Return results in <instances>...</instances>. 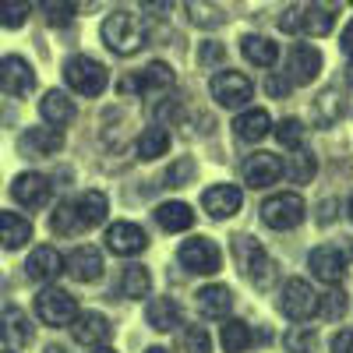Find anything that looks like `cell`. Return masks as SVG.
I'll list each match as a JSON object with an SVG mask.
<instances>
[{"mask_svg": "<svg viewBox=\"0 0 353 353\" xmlns=\"http://www.w3.org/2000/svg\"><path fill=\"white\" fill-rule=\"evenodd\" d=\"M233 261H237L241 276L251 286L265 290V286L276 283V261H272V254L265 251L254 237H244V233H241V237H233Z\"/></svg>", "mask_w": 353, "mask_h": 353, "instance_id": "6da1fadb", "label": "cell"}, {"mask_svg": "<svg viewBox=\"0 0 353 353\" xmlns=\"http://www.w3.org/2000/svg\"><path fill=\"white\" fill-rule=\"evenodd\" d=\"M103 43H106V50H113L117 57H131V53H138L141 46H145V39H149V32H145V25L134 18V14H128V11H117V14H110L106 21H103Z\"/></svg>", "mask_w": 353, "mask_h": 353, "instance_id": "7a4b0ae2", "label": "cell"}, {"mask_svg": "<svg viewBox=\"0 0 353 353\" xmlns=\"http://www.w3.org/2000/svg\"><path fill=\"white\" fill-rule=\"evenodd\" d=\"M64 81L71 85V92L92 99V96H99L103 88L110 85V71L96 61V57L78 53V57H71V61L64 64Z\"/></svg>", "mask_w": 353, "mask_h": 353, "instance_id": "3957f363", "label": "cell"}, {"mask_svg": "<svg viewBox=\"0 0 353 353\" xmlns=\"http://www.w3.org/2000/svg\"><path fill=\"white\" fill-rule=\"evenodd\" d=\"M261 219H265V226H272V230H297L307 219V205H304L301 194L279 191V194L261 201Z\"/></svg>", "mask_w": 353, "mask_h": 353, "instance_id": "277c9868", "label": "cell"}, {"mask_svg": "<svg viewBox=\"0 0 353 353\" xmlns=\"http://www.w3.org/2000/svg\"><path fill=\"white\" fill-rule=\"evenodd\" d=\"M36 314H39L43 325L61 329V325H71V321H74L78 301L71 297L68 290H61V286H46L39 297H36Z\"/></svg>", "mask_w": 353, "mask_h": 353, "instance_id": "5b68a950", "label": "cell"}, {"mask_svg": "<svg viewBox=\"0 0 353 353\" xmlns=\"http://www.w3.org/2000/svg\"><path fill=\"white\" fill-rule=\"evenodd\" d=\"M279 311L293 321H307L318 314V293L307 279H286L279 290Z\"/></svg>", "mask_w": 353, "mask_h": 353, "instance_id": "8992f818", "label": "cell"}, {"mask_svg": "<svg viewBox=\"0 0 353 353\" xmlns=\"http://www.w3.org/2000/svg\"><path fill=\"white\" fill-rule=\"evenodd\" d=\"M176 258H181V265H184L188 272H194V276H216L219 265H223V251H219L216 241H209V237H191V241H184Z\"/></svg>", "mask_w": 353, "mask_h": 353, "instance_id": "52a82bcc", "label": "cell"}, {"mask_svg": "<svg viewBox=\"0 0 353 353\" xmlns=\"http://www.w3.org/2000/svg\"><path fill=\"white\" fill-rule=\"evenodd\" d=\"M251 96H254V85H251V78L241 74V71H230V68H226V71H219V74L212 78V99H216L219 106H226V110L248 106Z\"/></svg>", "mask_w": 353, "mask_h": 353, "instance_id": "ba28073f", "label": "cell"}, {"mask_svg": "<svg viewBox=\"0 0 353 353\" xmlns=\"http://www.w3.org/2000/svg\"><path fill=\"white\" fill-rule=\"evenodd\" d=\"M346 265H350V251H339V244H321V248H314L311 258H307L311 276L321 279V283H329V286L343 279Z\"/></svg>", "mask_w": 353, "mask_h": 353, "instance_id": "9c48e42d", "label": "cell"}, {"mask_svg": "<svg viewBox=\"0 0 353 353\" xmlns=\"http://www.w3.org/2000/svg\"><path fill=\"white\" fill-rule=\"evenodd\" d=\"M321 50L318 46H311V43H297L290 50V57H286V78L293 81V85H311L318 74H321Z\"/></svg>", "mask_w": 353, "mask_h": 353, "instance_id": "30bf717a", "label": "cell"}, {"mask_svg": "<svg viewBox=\"0 0 353 353\" xmlns=\"http://www.w3.org/2000/svg\"><path fill=\"white\" fill-rule=\"evenodd\" d=\"M64 149V134L61 128H28L18 138V152L28 159H50Z\"/></svg>", "mask_w": 353, "mask_h": 353, "instance_id": "8fae6325", "label": "cell"}, {"mask_svg": "<svg viewBox=\"0 0 353 353\" xmlns=\"http://www.w3.org/2000/svg\"><path fill=\"white\" fill-rule=\"evenodd\" d=\"M241 173H244V184H248V188H254V191L272 188V184L279 181V176H283V159H279V156H272V152H254V156H248V159H244Z\"/></svg>", "mask_w": 353, "mask_h": 353, "instance_id": "7c38bea8", "label": "cell"}, {"mask_svg": "<svg viewBox=\"0 0 353 353\" xmlns=\"http://www.w3.org/2000/svg\"><path fill=\"white\" fill-rule=\"evenodd\" d=\"M0 88H4L8 96H28L36 88V71L32 64L25 61V57H4L0 61Z\"/></svg>", "mask_w": 353, "mask_h": 353, "instance_id": "4fadbf2b", "label": "cell"}, {"mask_svg": "<svg viewBox=\"0 0 353 353\" xmlns=\"http://www.w3.org/2000/svg\"><path fill=\"white\" fill-rule=\"evenodd\" d=\"M106 248L121 258H131V254H141L149 248V233H145L138 223H113L106 230Z\"/></svg>", "mask_w": 353, "mask_h": 353, "instance_id": "5bb4252c", "label": "cell"}, {"mask_svg": "<svg viewBox=\"0 0 353 353\" xmlns=\"http://www.w3.org/2000/svg\"><path fill=\"white\" fill-rule=\"evenodd\" d=\"M53 194V184L46 181L43 173H18L14 184H11V198L25 209H43Z\"/></svg>", "mask_w": 353, "mask_h": 353, "instance_id": "9a60e30c", "label": "cell"}, {"mask_svg": "<svg viewBox=\"0 0 353 353\" xmlns=\"http://www.w3.org/2000/svg\"><path fill=\"white\" fill-rule=\"evenodd\" d=\"M241 188H233V184H212L209 191L201 194V209L209 212L212 219H230V216H237L241 212Z\"/></svg>", "mask_w": 353, "mask_h": 353, "instance_id": "2e32d148", "label": "cell"}, {"mask_svg": "<svg viewBox=\"0 0 353 353\" xmlns=\"http://www.w3.org/2000/svg\"><path fill=\"white\" fill-rule=\"evenodd\" d=\"M103 254L96 251V248H74L68 258H64V272L74 279V283H96L99 276H103Z\"/></svg>", "mask_w": 353, "mask_h": 353, "instance_id": "e0dca14e", "label": "cell"}, {"mask_svg": "<svg viewBox=\"0 0 353 353\" xmlns=\"http://www.w3.org/2000/svg\"><path fill=\"white\" fill-rule=\"evenodd\" d=\"M0 339H4L8 346L21 350L36 339V325L32 318H28L21 307H4V314H0Z\"/></svg>", "mask_w": 353, "mask_h": 353, "instance_id": "ac0fdd59", "label": "cell"}, {"mask_svg": "<svg viewBox=\"0 0 353 353\" xmlns=\"http://www.w3.org/2000/svg\"><path fill=\"white\" fill-rule=\"evenodd\" d=\"M336 18H339V0H311V4L304 8L301 32L321 39V36H329L332 28H336Z\"/></svg>", "mask_w": 353, "mask_h": 353, "instance_id": "d6986e66", "label": "cell"}, {"mask_svg": "<svg viewBox=\"0 0 353 353\" xmlns=\"http://www.w3.org/2000/svg\"><path fill=\"white\" fill-rule=\"evenodd\" d=\"M71 336L78 346H99L110 339V321L99 311H78L71 321Z\"/></svg>", "mask_w": 353, "mask_h": 353, "instance_id": "ffe728a7", "label": "cell"}, {"mask_svg": "<svg viewBox=\"0 0 353 353\" xmlns=\"http://www.w3.org/2000/svg\"><path fill=\"white\" fill-rule=\"evenodd\" d=\"M61 272H64V254L57 248H46V244L36 248L32 254H28V261H25V276L36 279V283H53Z\"/></svg>", "mask_w": 353, "mask_h": 353, "instance_id": "44dd1931", "label": "cell"}, {"mask_svg": "<svg viewBox=\"0 0 353 353\" xmlns=\"http://www.w3.org/2000/svg\"><path fill=\"white\" fill-rule=\"evenodd\" d=\"M71 205H74V216H78V226L81 230L99 226L106 219V212H110V201H106L103 191H81Z\"/></svg>", "mask_w": 353, "mask_h": 353, "instance_id": "7402d4cb", "label": "cell"}, {"mask_svg": "<svg viewBox=\"0 0 353 353\" xmlns=\"http://www.w3.org/2000/svg\"><path fill=\"white\" fill-rule=\"evenodd\" d=\"M198 311L205 318H226L233 311V290L223 286V283H212V286H201L198 290Z\"/></svg>", "mask_w": 353, "mask_h": 353, "instance_id": "603a6c76", "label": "cell"}, {"mask_svg": "<svg viewBox=\"0 0 353 353\" xmlns=\"http://www.w3.org/2000/svg\"><path fill=\"white\" fill-rule=\"evenodd\" d=\"M233 131H237L241 141H261L265 134L272 131V117H269V110L251 106V110H244L237 121H233Z\"/></svg>", "mask_w": 353, "mask_h": 353, "instance_id": "cb8c5ba5", "label": "cell"}, {"mask_svg": "<svg viewBox=\"0 0 353 353\" xmlns=\"http://www.w3.org/2000/svg\"><path fill=\"white\" fill-rule=\"evenodd\" d=\"M32 241V223L18 212H0V248L18 251Z\"/></svg>", "mask_w": 353, "mask_h": 353, "instance_id": "d4e9b609", "label": "cell"}, {"mask_svg": "<svg viewBox=\"0 0 353 353\" xmlns=\"http://www.w3.org/2000/svg\"><path fill=\"white\" fill-rule=\"evenodd\" d=\"M39 113L50 128H68L74 121V103L68 99V92H57L53 88V92H46L39 99Z\"/></svg>", "mask_w": 353, "mask_h": 353, "instance_id": "484cf974", "label": "cell"}, {"mask_svg": "<svg viewBox=\"0 0 353 353\" xmlns=\"http://www.w3.org/2000/svg\"><path fill=\"white\" fill-rule=\"evenodd\" d=\"M241 53L254 68H272L279 61V43H272L269 36H244L241 39Z\"/></svg>", "mask_w": 353, "mask_h": 353, "instance_id": "4316f807", "label": "cell"}, {"mask_svg": "<svg viewBox=\"0 0 353 353\" xmlns=\"http://www.w3.org/2000/svg\"><path fill=\"white\" fill-rule=\"evenodd\" d=\"M145 318H149V325L156 332H170L181 325V307H176L173 297H152L149 307H145Z\"/></svg>", "mask_w": 353, "mask_h": 353, "instance_id": "83f0119b", "label": "cell"}, {"mask_svg": "<svg viewBox=\"0 0 353 353\" xmlns=\"http://www.w3.org/2000/svg\"><path fill=\"white\" fill-rule=\"evenodd\" d=\"M170 85H173V68L163 64V61H152L134 81H124L128 92L131 88H138V92H159V88H170Z\"/></svg>", "mask_w": 353, "mask_h": 353, "instance_id": "f1b7e54d", "label": "cell"}, {"mask_svg": "<svg viewBox=\"0 0 353 353\" xmlns=\"http://www.w3.org/2000/svg\"><path fill=\"white\" fill-rule=\"evenodd\" d=\"M343 113H346V103H343L339 88H325V92H318V99H314V124L332 128V124L343 121Z\"/></svg>", "mask_w": 353, "mask_h": 353, "instance_id": "f546056e", "label": "cell"}, {"mask_svg": "<svg viewBox=\"0 0 353 353\" xmlns=\"http://www.w3.org/2000/svg\"><path fill=\"white\" fill-rule=\"evenodd\" d=\"M156 223L166 230V233H181V230H191L194 223V212L188 201H166L156 209Z\"/></svg>", "mask_w": 353, "mask_h": 353, "instance_id": "4dcf8cb0", "label": "cell"}, {"mask_svg": "<svg viewBox=\"0 0 353 353\" xmlns=\"http://www.w3.org/2000/svg\"><path fill=\"white\" fill-rule=\"evenodd\" d=\"M184 11H188V21L198 28H219L226 21V11L219 4H212V0H188Z\"/></svg>", "mask_w": 353, "mask_h": 353, "instance_id": "1f68e13d", "label": "cell"}, {"mask_svg": "<svg viewBox=\"0 0 353 353\" xmlns=\"http://www.w3.org/2000/svg\"><path fill=\"white\" fill-rule=\"evenodd\" d=\"M283 173L290 176L293 184H311V176L318 173V159L301 145V149H293V156L283 163Z\"/></svg>", "mask_w": 353, "mask_h": 353, "instance_id": "d6a6232c", "label": "cell"}, {"mask_svg": "<svg viewBox=\"0 0 353 353\" xmlns=\"http://www.w3.org/2000/svg\"><path fill=\"white\" fill-rule=\"evenodd\" d=\"M226 325L219 329V339H223V350L226 353H244L251 343H254V336H251V329H248V321H241V318H223Z\"/></svg>", "mask_w": 353, "mask_h": 353, "instance_id": "836d02e7", "label": "cell"}, {"mask_svg": "<svg viewBox=\"0 0 353 353\" xmlns=\"http://www.w3.org/2000/svg\"><path fill=\"white\" fill-rule=\"evenodd\" d=\"M149 290H152V276L145 265H128L124 269V279H121V293L128 301H141V297H149Z\"/></svg>", "mask_w": 353, "mask_h": 353, "instance_id": "e575fe53", "label": "cell"}, {"mask_svg": "<svg viewBox=\"0 0 353 353\" xmlns=\"http://www.w3.org/2000/svg\"><path fill=\"white\" fill-rule=\"evenodd\" d=\"M39 14H43L46 25L64 28V25H71L74 14H78V0H39Z\"/></svg>", "mask_w": 353, "mask_h": 353, "instance_id": "d590c367", "label": "cell"}, {"mask_svg": "<svg viewBox=\"0 0 353 353\" xmlns=\"http://www.w3.org/2000/svg\"><path fill=\"white\" fill-rule=\"evenodd\" d=\"M166 149H170V131L166 128L141 131V138H138V156L141 159H159V156H166Z\"/></svg>", "mask_w": 353, "mask_h": 353, "instance_id": "8d00e7d4", "label": "cell"}, {"mask_svg": "<svg viewBox=\"0 0 353 353\" xmlns=\"http://www.w3.org/2000/svg\"><path fill=\"white\" fill-rule=\"evenodd\" d=\"M32 14V0H0V28H21Z\"/></svg>", "mask_w": 353, "mask_h": 353, "instance_id": "74e56055", "label": "cell"}, {"mask_svg": "<svg viewBox=\"0 0 353 353\" xmlns=\"http://www.w3.org/2000/svg\"><path fill=\"white\" fill-rule=\"evenodd\" d=\"M346 307H350V301H346V293H343L336 283H332V290L318 293V314H321V318L336 321V318H343V314H346Z\"/></svg>", "mask_w": 353, "mask_h": 353, "instance_id": "f35d334b", "label": "cell"}, {"mask_svg": "<svg viewBox=\"0 0 353 353\" xmlns=\"http://www.w3.org/2000/svg\"><path fill=\"white\" fill-rule=\"evenodd\" d=\"M50 230L61 233V237H71V233H78V216H74V205L71 201H61L57 209L50 212Z\"/></svg>", "mask_w": 353, "mask_h": 353, "instance_id": "ab89813d", "label": "cell"}, {"mask_svg": "<svg viewBox=\"0 0 353 353\" xmlns=\"http://www.w3.org/2000/svg\"><path fill=\"white\" fill-rule=\"evenodd\" d=\"M283 346H286L290 353H314V350H318V336H314L311 325H297V329H290V332L283 336Z\"/></svg>", "mask_w": 353, "mask_h": 353, "instance_id": "60d3db41", "label": "cell"}, {"mask_svg": "<svg viewBox=\"0 0 353 353\" xmlns=\"http://www.w3.org/2000/svg\"><path fill=\"white\" fill-rule=\"evenodd\" d=\"M194 173H198V163H194L191 156H181L176 163H170V170H166L163 181H166L170 188H188V184L194 181Z\"/></svg>", "mask_w": 353, "mask_h": 353, "instance_id": "b9f144b4", "label": "cell"}, {"mask_svg": "<svg viewBox=\"0 0 353 353\" xmlns=\"http://www.w3.org/2000/svg\"><path fill=\"white\" fill-rule=\"evenodd\" d=\"M276 138L283 149H301L304 145V124L297 121V117H286V121L276 128Z\"/></svg>", "mask_w": 353, "mask_h": 353, "instance_id": "7bdbcfd3", "label": "cell"}, {"mask_svg": "<svg viewBox=\"0 0 353 353\" xmlns=\"http://www.w3.org/2000/svg\"><path fill=\"white\" fill-rule=\"evenodd\" d=\"M184 353H209L212 350V343H209V332H205L201 325H191L188 332H184Z\"/></svg>", "mask_w": 353, "mask_h": 353, "instance_id": "ee69618b", "label": "cell"}, {"mask_svg": "<svg viewBox=\"0 0 353 353\" xmlns=\"http://www.w3.org/2000/svg\"><path fill=\"white\" fill-rule=\"evenodd\" d=\"M198 64H201V68H219V64H226V46H223V43H201V46H198Z\"/></svg>", "mask_w": 353, "mask_h": 353, "instance_id": "f6af8a7d", "label": "cell"}, {"mask_svg": "<svg viewBox=\"0 0 353 353\" xmlns=\"http://www.w3.org/2000/svg\"><path fill=\"white\" fill-rule=\"evenodd\" d=\"M301 25H304V8L301 4H290L279 14V28H283V32H301Z\"/></svg>", "mask_w": 353, "mask_h": 353, "instance_id": "bcb514c9", "label": "cell"}, {"mask_svg": "<svg viewBox=\"0 0 353 353\" xmlns=\"http://www.w3.org/2000/svg\"><path fill=\"white\" fill-rule=\"evenodd\" d=\"M265 92H269L272 99H286V96L293 92V81L276 71V74H269V81H265Z\"/></svg>", "mask_w": 353, "mask_h": 353, "instance_id": "7dc6e473", "label": "cell"}, {"mask_svg": "<svg viewBox=\"0 0 353 353\" xmlns=\"http://www.w3.org/2000/svg\"><path fill=\"white\" fill-rule=\"evenodd\" d=\"M141 11L149 14V18H166L173 11V0H138Z\"/></svg>", "mask_w": 353, "mask_h": 353, "instance_id": "c3c4849f", "label": "cell"}, {"mask_svg": "<svg viewBox=\"0 0 353 353\" xmlns=\"http://www.w3.org/2000/svg\"><path fill=\"white\" fill-rule=\"evenodd\" d=\"M332 353H353V329H343L332 336Z\"/></svg>", "mask_w": 353, "mask_h": 353, "instance_id": "681fc988", "label": "cell"}, {"mask_svg": "<svg viewBox=\"0 0 353 353\" xmlns=\"http://www.w3.org/2000/svg\"><path fill=\"white\" fill-rule=\"evenodd\" d=\"M176 113H181V103H176V99H166V103H159V106H156V121H159V124H166V121H173Z\"/></svg>", "mask_w": 353, "mask_h": 353, "instance_id": "f907efd6", "label": "cell"}, {"mask_svg": "<svg viewBox=\"0 0 353 353\" xmlns=\"http://www.w3.org/2000/svg\"><path fill=\"white\" fill-rule=\"evenodd\" d=\"M336 209H339L336 198H325V201L318 205V223H332L336 219Z\"/></svg>", "mask_w": 353, "mask_h": 353, "instance_id": "816d5d0a", "label": "cell"}, {"mask_svg": "<svg viewBox=\"0 0 353 353\" xmlns=\"http://www.w3.org/2000/svg\"><path fill=\"white\" fill-rule=\"evenodd\" d=\"M339 46H343V50H346V53L353 57V21H350V25L343 28V36H339Z\"/></svg>", "mask_w": 353, "mask_h": 353, "instance_id": "f5cc1de1", "label": "cell"}, {"mask_svg": "<svg viewBox=\"0 0 353 353\" xmlns=\"http://www.w3.org/2000/svg\"><path fill=\"white\" fill-rule=\"evenodd\" d=\"M346 81L353 85V57H350V64H346Z\"/></svg>", "mask_w": 353, "mask_h": 353, "instance_id": "db71d44e", "label": "cell"}, {"mask_svg": "<svg viewBox=\"0 0 353 353\" xmlns=\"http://www.w3.org/2000/svg\"><path fill=\"white\" fill-rule=\"evenodd\" d=\"M43 353H68V350H64V346H46Z\"/></svg>", "mask_w": 353, "mask_h": 353, "instance_id": "11a10c76", "label": "cell"}, {"mask_svg": "<svg viewBox=\"0 0 353 353\" xmlns=\"http://www.w3.org/2000/svg\"><path fill=\"white\" fill-rule=\"evenodd\" d=\"M92 353H117V350H110V346H103V343H99V346H96Z\"/></svg>", "mask_w": 353, "mask_h": 353, "instance_id": "9f6ffc18", "label": "cell"}, {"mask_svg": "<svg viewBox=\"0 0 353 353\" xmlns=\"http://www.w3.org/2000/svg\"><path fill=\"white\" fill-rule=\"evenodd\" d=\"M145 353H166L163 346H149V350H145Z\"/></svg>", "mask_w": 353, "mask_h": 353, "instance_id": "6f0895ef", "label": "cell"}, {"mask_svg": "<svg viewBox=\"0 0 353 353\" xmlns=\"http://www.w3.org/2000/svg\"><path fill=\"white\" fill-rule=\"evenodd\" d=\"M346 212H350V219H353V194H350V205H346Z\"/></svg>", "mask_w": 353, "mask_h": 353, "instance_id": "680465c9", "label": "cell"}]
</instances>
